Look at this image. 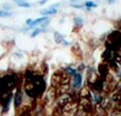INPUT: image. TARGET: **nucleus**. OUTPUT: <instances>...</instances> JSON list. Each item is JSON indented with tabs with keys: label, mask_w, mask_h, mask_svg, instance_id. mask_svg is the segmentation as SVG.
Wrapping results in <instances>:
<instances>
[{
	"label": "nucleus",
	"mask_w": 121,
	"mask_h": 116,
	"mask_svg": "<svg viewBox=\"0 0 121 116\" xmlns=\"http://www.w3.org/2000/svg\"><path fill=\"white\" fill-rule=\"evenodd\" d=\"M71 100H72V98H71V96L70 95H68V94H62V95L60 96V98H59V108L60 109H63L66 104H68L69 102H71Z\"/></svg>",
	"instance_id": "nucleus-1"
},
{
	"label": "nucleus",
	"mask_w": 121,
	"mask_h": 116,
	"mask_svg": "<svg viewBox=\"0 0 121 116\" xmlns=\"http://www.w3.org/2000/svg\"><path fill=\"white\" fill-rule=\"evenodd\" d=\"M82 85V75L80 72H77L72 77V87L73 89H80Z\"/></svg>",
	"instance_id": "nucleus-2"
},
{
	"label": "nucleus",
	"mask_w": 121,
	"mask_h": 116,
	"mask_svg": "<svg viewBox=\"0 0 121 116\" xmlns=\"http://www.w3.org/2000/svg\"><path fill=\"white\" fill-rule=\"evenodd\" d=\"M21 102H22V93H21L20 89H17L16 93L14 96V106L16 109H18L21 106Z\"/></svg>",
	"instance_id": "nucleus-3"
},
{
	"label": "nucleus",
	"mask_w": 121,
	"mask_h": 116,
	"mask_svg": "<svg viewBox=\"0 0 121 116\" xmlns=\"http://www.w3.org/2000/svg\"><path fill=\"white\" fill-rule=\"evenodd\" d=\"M48 17L47 16H44V17H40V18H37V19H35V20H33L31 22V25L29 26V28L28 29H33L35 26H37V25H40V23H44V22H46V21H48Z\"/></svg>",
	"instance_id": "nucleus-4"
},
{
	"label": "nucleus",
	"mask_w": 121,
	"mask_h": 116,
	"mask_svg": "<svg viewBox=\"0 0 121 116\" xmlns=\"http://www.w3.org/2000/svg\"><path fill=\"white\" fill-rule=\"evenodd\" d=\"M40 13H42V15H44V16H47L48 17L49 15H54L57 13V10L56 9H53V8H50L48 9V10H43L40 11Z\"/></svg>",
	"instance_id": "nucleus-5"
},
{
	"label": "nucleus",
	"mask_w": 121,
	"mask_h": 116,
	"mask_svg": "<svg viewBox=\"0 0 121 116\" xmlns=\"http://www.w3.org/2000/svg\"><path fill=\"white\" fill-rule=\"evenodd\" d=\"M54 40L57 44H62L64 42V36L60 33H59V32H54Z\"/></svg>",
	"instance_id": "nucleus-6"
},
{
	"label": "nucleus",
	"mask_w": 121,
	"mask_h": 116,
	"mask_svg": "<svg viewBox=\"0 0 121 116\" xmlns=\"http://www.w3.org/2000/svg\"><path fill=\"white\" fill-rule=\"evenodd\" d=\"M11 16H12V12L0 10V17H11Z\"/></svg>",
	"instance_id": "nucleus-7"
},
{
	"label": "nucleus",
	"mask_w": 121,
	"mask_h": 116,
	"mask_svg": "<svg viewBox=\"0 0 121 116\" xmlns=\"http://www.w3.org/2000/svg\"><path fill=\"white\" fill-rule=\"evenodd\" d=\"M45 29H43V28H38V29H35L33 32L31 33V37H35L36 35H38L39 33H42V32H44Z\"/></svg>",
	"instance_id": "nucleus-8"
},
{
	"label": "nucleus",
	"mask_w": 121,
	"mask_h": 116,
	"mask_svg": "<svg viewBox=\"0 0 121 116\" xmlns=\"http://www.w3.org/2000/svg\"><path fill=\"white\" fill-rule=\"evenodd\" d=\"M65 71H66V72H67V74L71 75V76H72V77H73V76H74V75H75V74H77V72H78V71H77V70H75V69H74V68H72V67H67V68H66V69H65Z\"/></svg>",
	"instance_id": "nucleus-9"
},
{
	"label": "nucleus",
	"mask_w": 121,
	"mask_h": 116,
	"mask_svg": "<svg viewBox=\"0 0 121 116\" xmlns=\"http://www.w3.org/2000/svg\"><path fill=\"white\" fill-rule=\"evenodd\" d=\"M17 5L20 6V8H30V6H31V4H30L29 2L21 1V2H18V3H17Z\"/></svg>",
	"instance_id": "nucleus-10"
},
{
	"label": "nucleus",
	"mask_w": 121,
	"mask_h": 116,
	"mask_svg": "<svg viewBox=\"0 0 121 116\" xmlns=\"http://www.w3.org/2000/svg\"><path fill=\"white\" fill-rule=\"evenodd\" d=\"M98 4L92 3V1H85V6L87 9H91V8H96Z\"/></svg>",
	"instance_id": "nucleus-11"
},
{
	"label": "nucleus",
	"mask_w": 121,
	"mask_h": 116,
	"mask_svg": "<svg viewBox=\"0 0 121 116\" xmlns=\"http://www.w3.org/2000/svg\"><path fill=\"white\" fill-rule=\"evenodd\" d=\"M74 22L77 26H82L83 25V19L81 18V17H75L74 18Z\"/></svg>",
	"instance_id": "nucleus-12"
},
{
	"label": "nucleus",
	"mask_w": 121,
	"mask_h": 116,
	"mask_svg": "<svg viewBox=\"0 0 121 116\" xmlns=\"http://www.w3.org/2000/svg\"><path fill=\"white\" fill-rule=\"evenodd\" d=\"M111 116H121V112H119V111H114L113 113H111Z\"/></svg>",
	"instance_id": "nucleus-13"
},
{
	"label": "nucleus",
	"mask_w": 121,
	"mask_h": 116,
	"mask_svg": "<svg viewBox=\"0 0 121 116\" xmlns=\"http://www.w3.org/2000/svg\"><path fill=\"white\" fill-rule=\"evenodd\" d=\"M12 9V6L10 5V4H3V10L4 11H9Z\"/></svg>",
	"instance_id": "nucleus-14"
},
{
	"label": "nucleus",
	"mask_w": 121,
	"mask_h": 116,
	"mask_svg": "<svg viewBox=\"0 0 121 116\" xmlns=\"http://www.w3.org/2000/svg\"><path fill=\"white\" fill-rule=\"evenodd\" d=\"M71 6L77 8V9H82V8H83V5H82V4H72V3H71Z\"/></svg>",
	"instance_id": "nucleus-15"
},
{
	"label": "nucleus",
	"mask_w": 121,
	"mask_h": 116,
	"mask_svg": "<svg viewBox=\"0 0 121 116\" xmlns=\"http://www.w3.org/2000/svg\"><path fill=\"white\" fill-rule=\"evenodd\" d=\"M46 2H47V0H39L38 1V5H44Z\"/></svg>",
	"instance_id": "nucleus-16"
},
{
	"label": "nucleus",
	"mask_w": 121,
	"mask_h": 116,
	"mask_svg": "<svg viewBox=\"0 0 121 116\" xmlns=\"http://www.w3.org/2000/svg\"><path fill=\"white\" fill-rule=\"evenodd\" d=\"M32 21H33V20H32L31 18H28V19H27V21H26V23H27L28 26H30V25H31V22H32Z\"/></svg>",
	"instance_id": "nucleus-17"
},
{
	"label": "nucleus",
	"mask_w": 121,
	"mask_h": 116,
	"mask_svg": "<svg viewBox=\"0 0 121 116\" xmlns=\"http://www.w3.org/2000/svg\"><path fill=\"white\" fill-rule=\"evenodd\" d=\"M116 2V0H108V3L109 4H113V3H115Z\"/></svg>",
	"instance_id": "nucleus-18"
},
{
	"label": "nucleus",
	"mask_w": 121,
	"mask_h": 116,
	"mask_svg": "<svg viewBox=\"0 0 121 116\" xmlns=\"http://www.w3.org/2000/svg\"><path fill=\"white\" fill-rule=\"evenodd\" d=\"M14 2H16V3H18V2H21V1H26V0H13Z\"/></svg>",
	"instance_id": "nucleus-19"
}]
</instances>
